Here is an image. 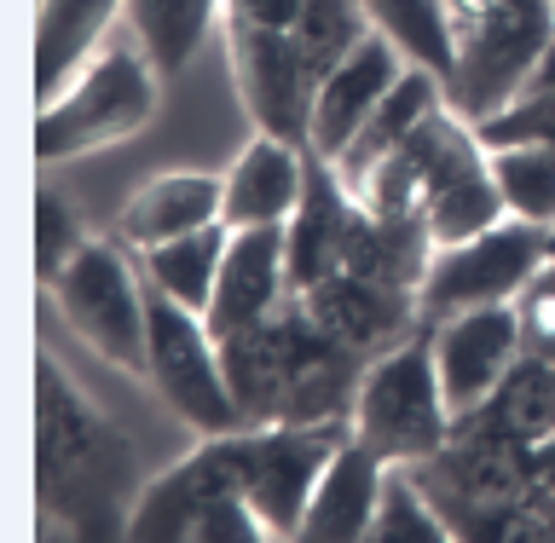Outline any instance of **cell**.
I'll list each match as a JSON object with an SVG mask.
<instances>
[{
    "label": "cell",
    "instance_id": "7c38bea8",
    "mask_svg": "<svg viewBox=\"0 0 555 543\" xmlns=\"http://www.w3.org/2000/svg\"><path fill=\"white\" fill-rule=\"evenodd\" d=\"M301 307L312 312V324L330 341H341L359 359H382L399 341L428 329L416 289H393V284H376V277H359V272H330L319 284H307Z\"/></svg>",
    "mask_w": 555,
    "mask_h": 543
},
{
    "label": "cell",
    "instance_id": "5b68a950",
    "mask_svg": "<svg viewBox=\"0 0 555 543\" xmlns=\"http://www.w3.org/2000/svg\"><path fill=\"white\" fill-rule=\"evenodd\" d=\"M59 301L64 324L93 347L99 359H111L116 371L145 376L151 371V336H145V272L133 267V249L111 237H87L76 255L64 260V272L47 284Z\"/></svg>",
    "mask_w": 555,
    "mask_h": 543
},
{
    "label": "cell",
    "instance_id": "cb8c5ba5",
    "mask_svg": "<svg viewBox=\"0 0 555 543\" xmlns=\"http://www.w3.org/2000/svg\"><path fill=\"white\" fill-rule=\"evenodd\" d=\"M457 423L503 434V440H520V445L550 440L555 434V364L544 353H520L509 364V376L492 388V399L475 405L468 416H457Z\"/></svg>",
    "mask_w": 555,
    "mask_h": 543
},
{
    "label": "cell",
    "instance_id": "52a82bcc",
    "mask_svg": "<svg viewBox=\"0 0 555 543\" xmlns=\"http://www.w3.org/2000/svg\"><path fill=\"white\" fill-rule=\"evenodd\" d=\"M145 336H151V371L145 382L173 405V416H185L197 434H232L249 428L225 382V353L220 336L208 329L197 307L173 301L156 284H145Z\"/></svg>",
    "mask_w": 555,
    "mask_h": 543
},
{
    "label": "cell",
    "instance_id": "d4e9b609",
    "mask_svg": "<svg viewBox=\"0 0 555 543\" xmlns=\"http://www.w3.org/2000/svg\"><path fill=\"white\" fill-rule=\"evenodd\" d=\"M220 12H225V0H128L139 52L156 64L163 81H180L191 69V59H197V47L208 41Z\"/></svg>",
    "mask_w": 555,
    "mask_h": 543
},
{
    "label": "cell",
    "instance_id": "e0dca14e",
    "mask_svg": "<svg viewBox=\"0 0 555 543\" xmlns=\"http://www.w3.org/2000/svg\"><path fill=\"white\" fill-rule=\"evenodd\" d=\"M220 220H225V173L173 168V173L145 180L128 197V208L116 215V237L133 255H145L156 243H173V237L203 232V225H220Z\"/></svg>",
    "mask_w": 555,
    "mask_h": 543
},
{
    "label": "cell",
    "instance_id": "8992f818",
    "mask_svg": "<svg viewBox=\"0 0 555 543\" xmlns=\"http://www.w3.org/2000/svg\"><path fill=\"white\" fill-rule=\"evenodd\" d=\"M416 168V185H423V220L434 243H463L486 232V225H498L509 215V203H503V185H498V168H492V145L480 139V128L468 116H457L451 104L440 111H428V121L416 128L405 145Z\"/></svg>",
    "mask_w": 555,
    "mask_h": 543
},
{
    "label": "cell",
    "instance_id": "ffe728a7",
    "mask_svg": "<svg viewBox=\"0 0 555 543\" xmlns=\"http://www.w3.org/2000/svg\"><path fill=\"white\" fill-rule=\"evenodd\" d=\"M116 17H128V0H41V12H35V99H59L104 52Z\"/></svg>",
    "mask_w": 555,
    "mask_h": 543
},
{
    "label": "cell",
    "instance_id": "6da1fadb",
    "mask_svg": "<svg viewBox=\"0 0 555 543\" xmlns=\"http://www.w3.org/2000/svg\"><path fill=\"white\" fill-rule=\"evenodd\" d=\"M139 457L59 359L35 353V497L69 538H128Z\"/></svg>",
    "mask_w": 555,
    "mask_h": 543
},
{
    "label": "cell",
    "instance_id": "7402d4cb",
    "mask_svg": "<svg viewBox=\"0 0 555 543\" xmlns=\"http://www.w3.org/2000/svg\"><path fill=\"white\" fill-rule=\"evenodd\" d=\"M440 104H446V81L423 64H405V76L388 87V99H382L371 111V121L353 133V145L336 156V173L353 185L364 168H376L382 156H393L399 145H405V139L428 121V111H440Z\"/></svg>",
    "mask_w": 555,
    "mask_h": 543
},
{
    "label": "cell",
    "instance_id": "1f68e13d",
    "mask_svg": "<svg viewBox=\"0 0 555 543\" xmlns=\"http://www.w3.org/2000/svg\"><path fill=\"white\" fill-rule=\"evenodd\" d=\"M480 139L492 151H503V145H555V93L550 87H527L509 111L480 121Z\"/></svg>",
    "mask_w": 555,
    "mask_h": 543
},
{
    "label": "cell",
    "instance_id": "ac0fdd59",
    "mask_svg": "<svg viewBox=\"0 0 555 543\" xmlns=\"http://www.w3.org/2000/svg\"><path fill=\"white\" fill-rule=\"evenodd\" d=\"M307 191V145H289L278 133H255L225 168V225H289Z\"/></svg>",
    "mask_w": 555,
    "mask_h": 543
},
{
    "label": "cell",
    "instance_id": "277c9868",
    "mask_svg": "<svg viewBox=\"0 0 555 543\" xmlns=\"http://www.w3.org/2000/svg\"><path fill=\"white\" fill-rule=\"evenodd\" d=\"M451 428H457V416L446 405L428 329L364 364L353 399V440L371 445L382 463H423L451 440Z\"/></svg>",
    "mask_w": 555,
    "mask_h": 543
},
{
    "label": "cell",
    "instance_id": "2e32d148",
    "mask_svg": "<svg viewBox=\"0 0 555 543\" xmlns=\"http://www.w3.org/2000/svg\"><path fill=\"white\" fill-rule=\"evenodd\" d=\"M289 295H295V284H289V232L284 225H249V232H232L215 301H208L203 319L225 341V336H237V329L272 319Z\"/></svg>",
    "mask_w": 555,
    "mask_h": 543
},
{
    "label": "cell",
    "instance_id": "30bf717a",
    "mask_svg": "<svg viewBox=\"0 0 555 543\" xmlns=\"http://www.w3.org/2000/svg\"><path fill=\"white\" fill-rule=\"evenodd\" d=\"M225 47H232V81H237V99L249 111L255 133H278L289 145H307L319 76L307 69V52L295 41V29L225 17Z\"/></svg>",
    "mask_w": 555,
    "mask_h": 543
},
{
    "label": "cell",
    "instance_id": "9c48e42d",
    "mask_svg": "<svg viewBox=\"0 0 555 543\" xmlns=\"http://www.w3.org/2000/svg\"><path fill=\"white\" fill-rule=\"evenodd\" d=\"M249 475H255V428H232V434H203V445L185 463L163 468L156 480L139 486L133 497V520L128 538H151V543H191L197 520L215 509L220 497H249Z\"/></svg>",
    "mask_w": 555,
    "mask_h": 543
},
{
    "label": "cell",
    "instance_id": "f546056e",
    "mask_svg": "<svg viewBox=\"0 0 555 543\" xmlns=\"http://www.w3.org/2000/svg\"><path fill=\"white\" fill-rule=\"evenodd\" d=\"M498 185L509 215L550 225L555 220V145H503L492 151Z\"/></svg>",
    "mask_w": 555,
    "mask_h": 543
},
{
    "label": "cell",
    "instance_id": "9a60e30c",
    "mask_svg": "<svg viewBox=\"0 0 555 543\" xmlns=\"http://www.w3.org/2000/svg\"><path fill=\"white\" fill-rule=\"evenodd\" d=\"M405 64L411 59L382 29L364 35V41L319 81V93H312V139H307V151H319L324 163H336V156L353 145V133L371 121V111L388 99V87L405 76Z\"/></svg>",
    "mask_w": 555,
    "mask_h": 543
},
{
    "label": "cell",
    "instance_id": "f1b7e54d",
    "mask_svg": "<svg viewBox=\"0 0 555 543\" xmlns=\"http://www.w3.org/2000/svg\"><path fill=\"white\" fill-rule=\"evenodd\" d=\"M371 12H364V0H307L301 17H295V41L307 52V69L312 76H330L347 52H353L364 35H371Z\"/></svg>",
    "mask_w": 555,
    "mask_h": 543
},
{
    "label": "cell",
    "instance_id": "d6986e66",
    "mask_svg": "<svg viewBox=\"0 0 555 543\" xmlns=\"http://www.w3.org/2000/svg\"><path fill=\"white\" fill-rule=\"evenodd\" d=\"M353 215H359V197L347 191V180L336 173V163H324L319 151H307V191H301V208L289 215V284L301 295L307 284L341 272V249H347V232H353Z\"/></svg>",
    "mask_w": 555,
    "mask_h": 543
},
{
    "label": "cell",
    "instance_id": "5bb4252c",
    "mask_svg": "<svg viewBox=\"0 0 555 543\" xmlns=\"http://www.w3.org/2000/svg\"><path fill=\"white\" fill-rule=\"evenodd\" d=\"M312 336H319L312 312L301 307V295H289L272 319H260V324H249V329H237V336L220 341L225 382H232V399H237V411H243L249 428L278 423L284 393L295 382V364H301V353L312 347Z\"/></svg>",
    "mask_w": 555,
    "mask_h": 543
},
{
    "label": "cell",
    "instance_id": "836d02e7",
    "mask_svg": "<svg viewBox=\"0 0 555 543\" xmlns=\"http://www.w3.org/2000/svg\"><path fill=\"white\" fill-rule=\"evenodd\" d=\"M307 0H225V17L237 24H267V29H295Z\"/></svg>",
    "mask_w": 555,
    "mask_h": 543
},
{
    "label": "cell",
    "instance_id": "4dcf8cb0",
    "mask_svg": "<svg viewBox=\"0 0 555 543\" xmlns=\"http://www.w3.org/2000/svg\"><path fill=\"white\" fill-rule=\"evenodd\" d=\"M81 243H87V232L76 225V208H69L52 185H41L35 191V277H41V289L64 272V260L76 255Z\"/></svg>",
    "mask_w": 555,
    "mask_h": 543
},
{
    "label": "cell",
    "instance_id": "74e56055",
    "mask_svg": "<svg viewBox=\"0 0 555 543\" xmlns=\"http://www.w3.org/2000/svg\"><path fill=\"white\" fill-rule=\"evenodd\" d=\"M550 364H555V359H550Z\"/></svg>",
    "mask_w": 555,
    "mask_h": 543
},
{
    "label": "cell",
    "instance_id": "603a6c76",
    "mask_svg": "<svg viewBox=\"0 0 555 543\" xmlns=\"http://www.w3.org/2000/svg\"><path fill=\"white\" fill-rule=\"evenodd\" d=\"M434 249L440 243H434L423 220H382L371 208H359L341 249V272L376 277V284H393V289H423Z\"/></svg>",
    "mask_w": 555,
    "mask_h": 543
},
{
    "label": "cell",
    "instance_id": "484cf974",
    "mask_svg": "<svg viewBox=\"0 0 555 543\" xmlns=\"http://www.w3.org/2000/svg\"><path fill=\"white\" fill-rule=\"evenodd\" d=\"M225 249H232V225H203V232H185L173 243H156V249L139 255V272L145 284H156L173 301L208 312L215 301V284H220V267H225Z\"/></svg>",
    "mask_w": 555,
    "mask_h": 543
},
{
    "label": "cell",
    "instance_id": "d6a6232c",
    "mask_svg": "<svg viewBox=\"0 0 555 543\" xmlns=\"http://www.w3.org/2000/svg\"><path fill=\"white\" fill-rule=\"evenodd\" d=\"M515 312H520V347L555 359V267H544L515 295Z\"/></svg>",
    "mask_w": 555,
    "mask_h": 543
},
{
    "label": "cell",
    "instance_id": "83f0119b",
    "mask_svg": "<svg viewBox=\"0 0 555 543\" xmlns=\"http://www.w3.org/2000/svg\"><path fill=\"white\" fill-rule=\"evenodd\" d=\"M371 543H457L411 463H388V475H382V503H376Z\"/></svg>",
    "mask_w": 555,
    "mask_h": 543
},
{
    "label": "cell",
    "instance_id": "8fae6325",
    "mask_svg": "<svg viewBox=\"0 0 555 543\" xmlns=\"http://www.w3.org/2000/svg\"><path fill=\"white\" fill-rule=\"evenodd\" d=\"M353 440V423H267L255 428V475H249V503L267 520L272 543L301 538V520L312 509L324 468L336 451Z\"/></svg>",
    "mask_w": 555,
    "mask_h": 543
},
{
    "label": "cell",
    "instance_id": "3957f363",
    "mask_svg": "<svg viewBox=\"0 0 555 543\" xmlns=\"http://www.w3.org/2000/svg\"><path fill=\"white\" fill-rule=\"evenodd\" d=\"M163 104V76L145 52L133 47H104L76 81L35 116V163L59 168L76 156L111 151L121 139L145 133Z\"/></svg>",
    "mask_w": 555,
    "mask_h": 543
},
{
    "label": "cell",
    "instance_id": "44dd1931",
    "mask_svg": "<svg viewBox=\"0 0 555 543\" xmlns=\"http://www.w3.org/2000/svg\"><path fill=\"white\" fill-rule=\"evenodd\" d=\"M382 475H388V463H382L371 445L347 440L336 451V463L324 468L319 492H312L301 538L307 543H371L376 503H382Z\"/></svg>",
    "mask_w": 555,
    "mask_h": 543
},
{
    "label": "cell",
    "instance_id": "8d00e7d4",
    "mask_svg": "<svg viewBox=\"0 0 555 543\" xmlns=\"http://www.w3.org/2000/svg\"><path fill=\"white\" fill-rule=\"evenodd\" d=\"M550 267H555V220H550Z\"/></svg>",
    "mask_w": 555,
    "mask_h": 543
},
{
    "label": "cell",
    "instance_id": "d590c367",
    "mask_svg": "<svg viewBox=\"0 0 555 543\" xmlns=\"http://www.w3.org/2000/svg\"><path fill=\"white\" fill-rule=\"evenodd\" d=\"M532 87H550V93H555V35H550V47H544V64H538Z\"/></svg>",
    "mask_w": 555,
    "mask_h": 543
},
{
    "label": "cell",
    "instance_id": "e575fe53",
    "mask_svg": "<svg viewBox=\"0 0 555 543\" xmlns=\"http://www.w3.org/2000/svg\"><path fill=\"white\" fill-rule=\"evenodd\" d=\"M532 497L555 515V434L532 445Z\"/></svg>",
    "mask_w": 555,
    "mask_h": 543
},
{
    "label": "cell",
    "instance_id": "4fadbf2b",
    "mask_svg": "<svg viewBox=\"0 0 555 543\" xmlns=\"http://www.w3.org/2000/svg\"><path fill=\"white\" fill-rule=\"evenodd\" d=\"M428 341H434V364H440V388H446L451 416H468L475 405H486L492 388L509 376V364L527 353V347H520L515 301L468 307V312H451V319H434Z\"/></svg>",
    "mask_w": 555,
    "mask_h": 543
},
{
    "label": "cell",
    "instance_id": "ba28073f",
    "mask_svg": "<svg viewBox=\"0 0 555 543\" xmlns=\"http://www.w3.org/2000/svg\"><path fill=\"white\" fill-rule=\"evenodd\" d=\"M544 267H550V225L503 215L486 232L434 249L416 301H423V319L434 324V319H451V312H468V307L515 301Z\"/></svg>",
    "mask_w": 555,
    "mask_h": 543
},
{
    "label": "cell",
    "instance_id": "4316f807",
    "mask_svg": "<svg viewBox=\"0 0 555 543\" xmlns=\"http://www.w3.org/2000/svg\"><path fill=\"white\" fill-rule=\"evenodd\" d=\"M364 12H371V24L388 35V41L405 52L411 64L434 69V76H451V59H457V47H451V17H446V0H364Z\"/></svg>",
    "mask_w": 555,
    "mask_h": 543
},
{
    "label": "cell",
    "instance_id": "7a4b0ae2",
    "mask_svg": "<svg viewBox=\"0 0 555 543\" xmlns=\"http://www.w3.org/2000/svg\"><path fill=\"white\" fill-rule=\"evenodd\" d=\"M446 17L457 47L446 104L480 128L532 87L555 35V0H446Z\"/></svg>",
    "mask_w": 555,
    "mask_h": 543
}]
</instances>
